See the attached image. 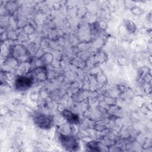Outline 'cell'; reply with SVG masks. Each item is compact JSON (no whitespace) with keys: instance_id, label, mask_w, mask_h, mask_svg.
I'll return each instance as SVG.
<instances>
[{"instance_id":"cell-1","label":"cell","mask_w":152,"mask_h":152,"mask_svg":"<svg viewBox=\"0 0 152 152\" xmlns=\"http://www.w3.org/2000/svg\"><path fill=\"white\" fill-rule=\"evenodd\" d=\"M17 86L19 88L25 89L31 84V80L27 77H20L17 80Z\"/></svg>"}]
</instances>
